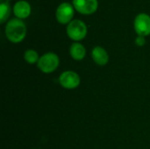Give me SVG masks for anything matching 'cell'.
I'll return each mask as SVG.
<instances>
[{"mask_svg": "<svg viewBox=\"0 0 150 149\" xmlns=\"http://www.w3.org/2000/svg\"><path fill=\"white\" fill-rule=\"evenodd\" d=\"M67 33L71 40L79 41L85 38L87 34V26L82 20L74 19L69 23L67 26Z\"/></svg>", "mask_w": 150, "mask_h": 149, "instance_id": "3", "label": "cell"}, {"mask_svg": "<svg viewBox=\"0 0 150 149\" xmlns=\"http://www.w3.org/2000/svg\"><path fill=\"white\" fill-rule=\"evenodd\" d=\"M26 34V26L20 18H11L5 26L6 38L12 43L21 42Z\"/></svg>", "mask_w": 150, "mask_h": 149, "instance_id": "1", "label": "cell"}, {"mask_svg": "<svg viewBox=\"0 0 150 149\" xmlns=\"http://www.w3.org/2000/svg\"><path fill=\"white\" fill-rule=\"evenodd\" d=\"M80 83H81V79L79 75L71 70L64 71L59 76L60 85L66 90L76 89L80 85Z\"/></svg>", "mask_w": 150, "mask_h": 149, "instance_id": "4", "label": "cell"}, {"mask_svg": "<svg viewBox=\"0 0 150 149\" xmlns=\"http://www.w3.org/2000/svg\"><path fill=\"white\" fill-rule=\"evenodd\" d=\"M6 1H7V0H6Z\"/></svg>", "mask_w": 150, "mask_h": 149, "instance_id": "14", "label": "cell"}, {"mask_svg": "<svg viewBox=\"0 0 150 149\" xmlns=\"http://www.w3.org/2000/svg\"><path fill=\"white\" fill-rule=\"evenodd\" d=\"M91 57L94 62L98 66H105L109 61V54L106 50L99 46L95 47L91 51Z\"/></svg>", "mask_w": 150, "mask_h": 149, "instance_id": "8", "label": "cell"}, {"mask_svg": "<svg viewBox=\"0 0 150 149\" xmlns=\"http://www.w3.org/2000/svg\"><path fill=\"white\" fill-rule=\"evenodd\" d=\"M73 5L82 14H91L98 9V0H73Z\"/></svg>", "mask_w": 150, "mask_h": 149, "instance_id": "7", "label": "cell"}, {"mask_svg": "<svg viewBox=\"0 0 150 149\" xmlns=\"http://www.w3.org/2000/svg\"><path fill=\"white\" fill-rule=\"evenodd\" d=\"M146 43V40H145V37L144 36H140L138 35L137 38L135 39V44L139 47H142L144 46Z\"/></svg>", "mask_w": 150, "mask_h": 149, "instance_id": "13", "label": "cell"}, {"mask_svg": "<svg viewBox=\"0 0 150 149\" xmlns=\"http://www.w3.org/2000/svg\"><path fill=\"white\" fill-rule=\"evenodd\" d=\"M60 64V59L58 55L54 53L49 52L44 54L40 57V60L37 63L39 69L45 74H51L54 72Z\"/></svg>", "mask_w": 150, "mask_h": 149, "instance_id": "2", "label": "cell"}, {"mask_svg": "<svg viewBox=\"0 0 150 149\" xmlns=\"http://www.w3.org/2000/svg\"><path fill=\"white\" fill-rule=\"evenodd\" d=\"M69 54L75 61H82L86 54L85 47L78 42H75L70 46Z\"/></svg>", "mask_w": 150, "mask_h": 149, "instance_id": "10", "label": "cell"}, {"mask_svg": "<svg viewBox=\"0 0 150 149\" xmlns=\"http://www.w3.org/2000/svg\"><path fill=\"white\" fill-rule=\"evenodd\" d=\"M56 19L61 24H69L74 16V8L69 3H62L56 9Z\"/></svg>", "mask_w": 150, "mask_h": 149, "instance_id": "5", "label": "cell"}, {"mask_svg": "<svg viewBox=\"0 0 150 149\" xmlns=\"http://www.w3.org/2000/svg\"><path fill=\"white\" fill-rule=\"evenodd\" d=\"M24 58H25V61L29 64L38 63L40 60V56L38 53L33 49H27L24 54Z\"/></svg>", "mask_w": 150, "mask_h": 149, "instance_id": "12", "label": "cell"}, {"mask_svg": "<svg viewBox=\"0 0 150 149\" xmlns=\"http://www.w3.org/2000/svg\"><path fill=\"white\" fill-rule=\"evenodd\" d=\"M13 12L18 18H25L31 13V6L29 3H27L26 1H18L14 4Z\"/></svg>", "mask_w": 150, "mask_h": 149, "instance_id": "9", "label": "cell"}, {"mask_svg": "<svg viewBox=\"0 0 150 149\" xmlns=\"http://www.w3.org/2000/svg\"><path fill=\"white\" fill-rule=\"evenodd\" d=\"M11 7L7 1L1 0L0 3V23H4L10 16Z\"/></svg>", "mask_w": 150, "mask_h": 149, "instance_id": "11", "label": "cell"}, {"mask_svg": "<svg viewBox=\"0 0 150 149\" xmlns=\"http://www.w3.org/2000/svg\"><path fill=\"white\" fill-rule=\"evenodd\" d=\"M134 29L140 36H148L150 34V16L146 13H140L134 19Z\"/></svg>", "mask_w": 150, "mask_h": 149, "instance_id": "6", "label": "cell"}]
</instances>
